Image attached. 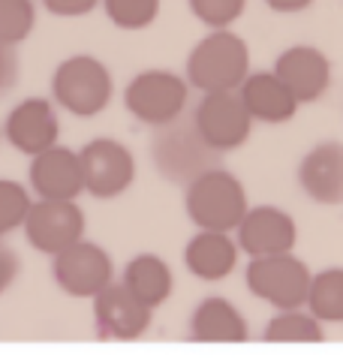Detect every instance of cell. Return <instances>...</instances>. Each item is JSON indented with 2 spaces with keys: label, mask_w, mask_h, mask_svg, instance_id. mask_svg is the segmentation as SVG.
I'll list each match as a JSON object with an SVG mask.
<instances>
[{
  "label": "cell",
  "mask_w": 343,
  "mask_h": 364,
  "mask_svg": "<svg viewBox=\"0 0 343 364\" xmlns=\"http://www.w3.org/2000/svg\"><path fill=\"white\" fill-rule=\"evenodd\" d=\"M250 75V48L238 33L211 31L187 55V85L199 94H235Z\"/></svg>",
  "instance_id": "cell-1"
},
{
  "label": "cell",
  "mask_w": 343,
  "mask_h": 364,
  "mask_svg": "<svg viewBox=\"0 0 343 364\" xmlns=\"http://www.w3.org/2000/svg\"><path fill=\"white\" fill-rule=\"evenodd\" d=\"M247 190L226 168H211L184 187V211L205 232H235L247 214Z\"/></svg>",
  "instance_id": "cell-2"
},
{
  "label": "cell",
  "mask_w": 343,
  "mask_h": 364,
  "mask_svg": "<svg viewBox=\"0 0 343 364\" xmlns=\"http://www.w3.org/2000/svg\"><path fill=\"white\" fill-rule=\"evenodd\" d=\"M115 94L109 67L94 55H70L51 73V100L75 118H94L105 112Z\"/></svg>",
  "instance_id": "cell-3"
},
{
  "label": "cell",
  "mask_w": 343,
  "mask_h": 364,
  "mask_svg": "<svg viewBox=\"0 0 343 364\" xmlns=\"http://www.w3.org/2000/svg\"><path fill=\"white\" fill-rule=\"evenodd\" d=\"M151 160L169 184H184L196 181L199 175L217 168L220 154L205 145V139L196 133L193 124H169L160 127L151 141Z\"/></svg>",
  "instance_id": "cell-4"
},
{
  "label": "cell",
  "mask_w": 343,
  "mask_h": 364,
  "mask_svg": "<svg viewBox=\"0 0 343 364\" xmlns=\"http://www.w3.org/2000/svg\"><path fill=\"white\" fill-rule=\"evenodd\" d=\"M190 85L172 70H144L124 87V106L144 127H169L187 106Z\"/></svg>",
  "instance_id": "cell-5"
},
{
  "label": "cell",
  "mask_w": 343,
  "mask_h": 364,
  "mask_svg": "<svg viewBox=\"0 0 343 364\" xmlns=\"http://www.w3.org/2000/svg\"><path fill=\"white\" fill-rule=\"evenodd\" d=\"M313 271L307 262H301L295 253H280V256H262L250 259L244 271L250 295L259 301L271 304L274 310H301L307 301Z\"/></svg>",
  "instance_id": "cell-6"
},
{
  "label": "cell",
  "mask_w": 343,
  "mask_h": 364,
  "mask_svg": "<svg viewBox=\"0 0 343 364\" xmlns=\"http://www.w3.org/2000/svg\"><path fill=\"white\" fill-rule=\"evenodd\" d=\"M78 163H82V181L85 193H90L100 202L117 199L133 187L136 181V157L124 141L100 136L90 139L88 145L78 151Z\"/></svg>",
  "instance_id": "cell-7"
},
{
  "label": "cell",
  "mask_w": 343,
  "mask_h": 364,
  "mask_svg": "<svg viewBox=\"0 0 343 364\" xmlns=\"http://www.w3.org/2000/svg\"><path fill=\"white\" fill-rule=\"evenodd\" d=\"M51 277L70 298H94L115 283V262L97 241H78L63 253L51 256Z\"/></svg>",
  "instance_id": "cell-8"
},
{
  "label": "cell",
  "mask_w": 343,
  "mask_h": 364,
  "mask_svg": "<svg viewBox=\"0 0 343 364\" xmlns=\"http://www.w3.org/2000/svg\"><path fill=\"white\" fill-rule=\"evenodd\" d=\"M21 229L33 250L58 256L85 238V211L78 208V202L33 199Z\"/></svg>",
  "instance_id": "cell-9"
},
{
  "label": "cell",
  "mask_w": 343,
  "mask_h": 364,
  "mask_svg": "<svg viewBox=\"0 0 343 364\" xmlns=\"http://www.w3.org/2000/svg\"><path fill=\"white\" fill-rule=\"evenodd\" d=\"M196 133L217 154L238 151L253 133V118L247 114L238 94H205L193 114Z\"/></svg>",
  "instance_id": "cell-10"
},
{
  "label": "cell",
  "mask_w": 343,
  "mask_h": 364,
  "mask_svg": "<svg viewBox=\"0 0 343 364\" xmlns=\"http://www.w3.org/2000/svg\"><path fill=\"white\" fill-rule=\"evenodd\" d=\"M235 232H238V241L235 244H238V250H244L250 259L292 253L298 244V223L292 220V214L277 205L247 208V214Z\"/></svg>",
  "instance_id": "cell-11"
},
{
  "label": "cell",
  "mask_w": 343,
  "mask_h": 364,
  "mask_svg": "<svg viewBox=\"0 0 343 364\" xmlns=\"http://www.w3.org/2000/svg\"><path fill=\"white\" fill-rule=\"evenodd\" d=\"M4 136L24 157H36V154L55 148L58 136H60V121H58L55 106H51L46 97L21 100L19 106L6 114Z\"/></svg>",
  "instance_id": "cell-12"
},
{
  "label": "cell",
  "mask_w": 343,
  "mask_h": 364,
  "mask_svg": "<svg viewBox=\"0 0 343 364\" xmlns=\"http://www.w3.org/2000/svg\"><path fill=\"white\" fill-rule=\"evenodd\" d=\"M271 73L286 85L298 106L316 102L332 85V60L316 46H289L277 55Z\"/></svg>",
  "instance_id": "cell-13"
},
{
  "label": "cell",
  "mask_w": 343,
  "mask_h": 364,
  "mask_svg": "<svg viewBox=\"0 0 343 364\" xmlns=\"http://www.w3.org/2000/svg\"><path fill=\"white\" fill-rule=\"evenodd\" d=\"M154 310L130 295L121 280L109 283L94 298V322L100 341H139L151 328Z\"/></svg>",
  "instance_id": "cell-14"
},
{
  "label": "cell",
  "mask_w": 343,
  "mask_h": 364,
  "mask_svg": "<svg viewBox=\"0 0 343 364\" xmlns=\"http://www.w3.org/2000/svg\"><path fill=\"white\" fill-rule=\"evenodd\" d=\"M31 190L36 199H55V202H75L85 193L82 181V163H78V151L67 145H55L43 154L31 157Z\"/></svg>",
  "instance_id": "cell-15"
},
{
  "label": "cell",
  "mask_w": 343,
  "mask_h": 364,
  "mask_svg": "<svg viewBox=\"0 0 343 364\" xmlns=\"http://www.w3.org/2000/svg\"><path fill=\"white\" fill-rule=\"evenodd\" d=\"M298 184L316 205H343V141H320L298 163Z\"/></svg>",
  "instance_id": "cell-16"
},
{
  "label": "cell",
  "mask_w": 343,
  "mask_h": 364,
  "mask_svg": "<svg viewBox=\"0 0 343 364\" xmlns=\"http://www.w3.org/2000/svg\"><path fill=\"white\" fill-rule=\"evenodd\" d=\"M190 337L196 343H244L250 337L247 319L229 298L208 295L193 307Z\"/></svg>",
  "instance_id": "cell-17"
},
{
  "label": "cell",
  "mask_w": 343,
  "mask_h": 364,
  "mask_svg": "<svg viewBox=\"0 0 343 364\" xmlns=\"http://www.w3.org/2000/svg\"><path fill=\"white\" fill-rule=\"evenodd\" d=\"M247 114L259 124H286L295 118L298 102L274 73H250L244 85L235 90Z\"/></svg>",
  "instance_id": "cell-18"
},
{
  "label": "cell",
  "mask_w": 343,
  "mask_h": 364,
  "mask_svg": "<svg viewBox=\"0 0 343 364\" xmlns=\"http://www.w3.org/2000/svg\"><path fill=\"white\" fill-rule=\"evenodd\" d=\"M184 265L193 277L205 283H217L229 277L238 265V244L226 232H205L199 229L184 247Z\"/></svg>",
  "instance_id": "cell-19"
},
{
  "label": "cell",
  "mask_w": 343,
  "mask_h": 364,
  "mask_svg": "<svg viewBox=\"0 0 343 364\" xmlns=\"http://www.w3.org/2000/svg\"><path fill=\"white\" fill-rule=\"evenodd\" d=\"M121 286L148 310H157L169 301L172 289H175V277H172V268L163 256L139 253L124 265Z\"/></svg>",
  "instance_id": "cell-20"
},
{
  "label": "cell",
  "mask_w": 343,
  "mask_h": 364,
  "mask_svg": "<svg viewBox=\"0 0 343 364\" xmlns=\"http://www.w3.org/2000/svg\"><path fill=\"white\" fill-rule=\"evenodd\" d=\"M305 307L316 322H332V325L343 322V268L316 271L310 277Z\"/></svg>",
  "instance_id": "cell-21"
},
{
  "label": "cell",
  "mask_w": 343,
  "mask_h": 364,
  "mask_svg": "<svg viewBox=\"0 0 343 364\" xmlns=\"http://www.w3.org/2000/svg\"><path fill=\"white\" fill-rule=\"evenodd\" d=\"M265 343H322L325 331L307 310H277L262 331Z\"/></svg>",
  "instance_id": "cell-22"
},
{
  "label": "cell",
  "mask_w": 343,
  "mask_h": 364,
  "mask_svg": "<svg viewBox=\"0 0 343 364\" xmlns=\"http://www.w3.org/2000/svg\"><path fill=\"white\" fill-rule=\"evenodd\" d=\"M105 16L121 31H144L160 16V0H100Z\"/></svg>",
  "instance_id": "cell-23"
},
{
  "label": "cell",
  "mask_w": 343,
  "mask_h": 364,
  "mask_svg": "<svg viewBox=\"0 0 343 364\" xmlns=\"http://www.w3.org/2000/svg\"><path fill=\"white\" fill-rule=\"evenodd\" d=\"M36 28V6L31 0H0V43H24Z\"/></svg>",
  "instance_id": "cell-24"
},
{
  "label": "cell",
  "mask_w": 343,
  "mask_h": 364,
  "mask_svg": "<svg viewBox=\"0 0 343 364\" xmlns=\"http://www.w3.org/2000/svg\"><path fill=\"white\" fill-rule=\"evenodd\" d=\"M31 193L21 181L0 178V238H6L9 232L24 226V217L31 211Z\"/></svg>",
  "instance_id": "cell-25"
},
{
  "label": "cell",
  "mask_w": 343,
  "mask_h": 364,
  "mask_svg": "<svg viewBox=\"0 0 343 364\" xmlns=\"http://www.w3.org/2000/svg\"><path fill=\"white\" fill-rule=\"evenodd\" d=\"M190 12L211 31H229L241 18L247 0H187Z\"/></svg>",
  "instance_id": "cell-26"
},
{
  "label": "cell",
  "mask_w": 343,
  "mask_h": 364,
  "mask_svg": "<svg viewBox=\"0 0 343 364\" xmlns=\"http://www.w3.org/2000/svg\"><path fill=\"white\" fill-rule=\"evenodd\" d=\"M19 75H21L19 48L0 43V94H6V90L16 87L19 85Z\"/></svg>",
  "instance_id": "cell-27"
},
{
  "label": "cell",
  "mask_w": 343,
  "mask_h": 364,
  "mask_svg": "<svg viewBox=\"0 0 343 364\" xmlns=\"http://www.w3.org/2000/svg\"><path fill=\"white\" fill-rule=\"evenodd\" d=\"M21 274V256L16 247H9L4 238H0V295H4L12 283Z\"/></svg>",
  "instance_id": "cell-28"
},
{
  "label": "cell",
  "mask_w": 343,
  "mask_h": 364,
  "mask_svg": "<svg viewBox=\"0 0 343 364\" xmlns=\"http://www.w3.org/2000/svg\"><path fill=\"white\" fill-rule=\"evenodd\" d=\"M43 6H46V12H51V16L82 18L100 6V0H43Z\"/></svg>",
  "instance_id": "cell-29"
},
{
  "label": "cell",
  "mask_w": 343,
  "mask_h": 364,
  "mask_svg": "<svg viewBox=\"0 0 343 364\" xmlns=\"http://www.w3.org/2000/svg\"><path fill=\"white\" fill-rule=\"evenodd\" d=\"M313 0H265V6L280 16H292V12H305Z\"/></svg>",
  "instance_id": "cell-30"
},
{
  "label": "cell",
  "mask_w": 343,
  "mask_h": 364,
  "mask_svg": "<svg viewBox=\"0 0 343 364\" xmlns=\"http://www.w3.org/2000/svg\"><path fill=\"white\" fill-rule=\"evenodd\" d=\"M0 136H4V129H0Z\"/></svg>",
  "instance_id": "cell-31"
}]
</instances>
